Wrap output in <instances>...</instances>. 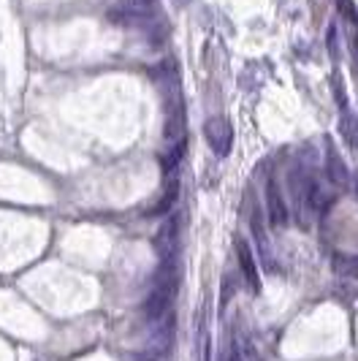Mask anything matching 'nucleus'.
Masks as SVG:
<instances>
[{
  "label": "nucleus",
  "instance_id": "nucleus-1",
  "mask_svg": "<svg viewBox=\"0 0 358 361\" xmlns=\"http://www.w3.org/2000/svg\"><path fill=\"white\" fill-rule=\"evenodd\" d=\"M236 247H239V264H242V269H245V274H247V280L252 283V288H261V283H258V271H255V267H252L250 247H247L242 239L236 242Z\"/></svg>",
  "mask_w": 358,
  "mask_h": 361
}]
</instances>
